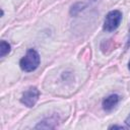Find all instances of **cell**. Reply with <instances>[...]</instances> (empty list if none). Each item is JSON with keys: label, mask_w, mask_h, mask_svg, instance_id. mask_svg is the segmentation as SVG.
Instances as JSON below:
<instances>
[{"label": "cell", "mask_w": 130, "mask_h": 130, "mask_svg": "<svg viewBox=\"0 0 130 130\" xmlns=\"http://www.w3.org/2000/svg\"><path fill=\"white\" fill-rule=\"evenodd\" d=\"M40 61H41V59H40L39 53L34 49H29L26 52V54L20 59L19 66L23 71L31 72L39 67Z\"/></svg>", "instance_id": "1"}, {"label": "cell", "mask_w": 130, "mask_h": 130, "mask_svg": "<svg viewBox=\"0 0 130 130\" xmlns=\"http://www.w3.org/2000/svg\"><path fill=\"white\" fill-rule=\"evenodd\" d=\"M122 20V13L119 10H112L110 11L104 21V29L107 31L115 30L121 23Z\"/></svg>", "instance_id": "2"}, {"label": "cell", "mask_w": 130, "mask_h": 130, "mask_svg": "<svg viewBox=\"0 0 130 130\" xmlns=\"http://www.w3.org/2000/svg\"><path fill=\"white\" fill-rule=\"evenodd\" d=\"M39 96H40V91L37 87H29L27 90H25L23 93H22V96L20 99V102L28 107V108H31L36 105V103L38 102L39 100Z\"/></svg>", "instance_id": "3"}, {"label": "cell", "mask_w": 130, "mask_h": 130, "mask_svg": "<svg viewBox=\"0 0 130 130\" xmlns=\"http://www.w3.org/2000/svg\"><path fill=\"white\" fill-rule=\"evenodd\" d=\"M119 101H120V98L118 94H111L103 101V109L107 112H110L117 106Z\"/></svg>", "instance_id": "4"}, {"label": "cell", "mask_w": 130, "mask_h": 130, "mask_svg": "<svg viewBox=\"0 0 130 130\" xmlns=\"http://www.w3.org/2000/svg\"><path fill=\"white\" fill-rule=\"evenodd\" d=\"M9 52H10V45L5 41H1V44H0V57H4Z\"/></svg>", "instance_id": "5"}, {"label": "cell", "mask_w": 130, "mask_h": 130, "mask_svg": "<svg viewBox=\"0 0 130 130\" xmlns=\"http://www.w3.org/2000/svg\"><path fill=\"white\" fill-rule=\"evenodd\" d=\"M125 123H126V125L130 128V114H129V116L126 118V120H125Z\"/></svg>", "instance_id": "6"}, {"label": "cell", "mask_w": 130, "mask_h": 130, "mask_svg": "<svg viewBox=\"0 0 130 130\" xmlns=\"http://www.w3.org/2000/svg\"><path fill=\"white\" fill-rule=\"evenodd\" d=\"M112 128H120V129H123L124 127H123V126H117V125H114V126H111V127H110V129H112Z\"/></svg>", "instance_id": "7"}, {"label": "cell", "mask_w": 130, "mask_h": 130, "mask_svg": "<svg viewBox=\"0 0 130 130\" xmlns=\"http://www.w3.org/2000/svg\"><path fill=\"white\" fill-rule=\"evenodd\" d=\"M127 45L130 46V29H129V37H128V42H127Z\"/></svg>", "instance_id": "8"}, {"label": "cell", "mask_w": 130, "mask_h": 130, "mask_svg": "<svg viewBox=\"0 0 130 130\" xmlns=\"http://www.w3.org/2000/svg\"><path fill=\"white\" fill-rule=\"evenodd\" d=\"M128 67H129V70H130V61H129V63H128Z\"/></svg>", "instance_id": "9"}]
</instances>
